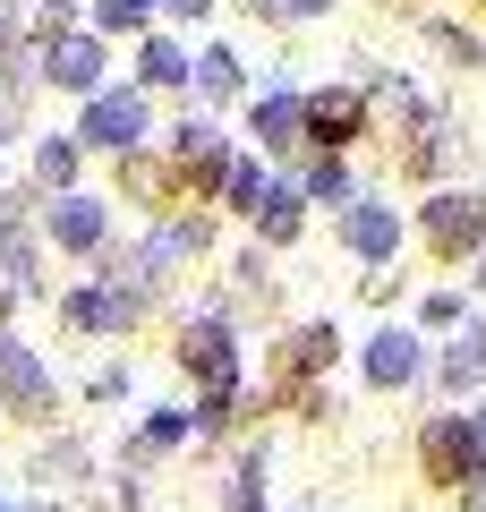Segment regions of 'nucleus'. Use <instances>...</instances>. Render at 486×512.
Wrapping results in <instances>:
<instances>
[{
    "instance_id": "f257e3e1",
    "label": "nucleus",
    "mask_w": 486,
    "mask_h": 512,
    "mask_svg": "<svg viewBox=\"0 0 486 512\" xmlns=\"http://www.w3.org/2000/svg\"><path fill=\"white\" fill-rule=\"evenodd\" d=\"M427 478L435 487H478L486 478V453H478V436H469V419H427Z\"/></svg>"
},
{
    "instance_id": "f03ea898",
    "label": "nucleus",
    "mask_w": 486,
    "mask_h": 512,
    "mask_svg": "<svg viewBox=\"0 0 486 512\" xmlns=\"http://www.w3.org/2000/svg\"><path fill=\"white\" fill-rule=\"evenodd\" d=\"M145 137V94H86V120H77V146L128 154Z\"/></svg>"
},
{
    "instance_id": "7ed1b4c3",
    "label": "nucleus",
    "mask_w": 486,
    "mask_h": 512,
    "mask_svg": "<svg viewBox=\"0 0 486 512\" xmlns=\"http://www.w3.org/2000/svg\"><path fill=\"white\" fill-rule=\"evenodd\" d=\"M299 128L316 137V146H359V128H367V103H359V86H324V94H299Z\"/></svg>"
},
{
    "instance_id": "20e7f679",
    "label": "nucleus",
    "mask_w": 486,
    "mask_h": 512,
    "mask_svg": "<svg viewBox=\"0 0 486 512\" xmlns=\"http://www.w3.org/2000/svg\"><path fill=\"white\" fill-rule=\"evenodd\" d=\"M418 367H427V342L401 333V325H393V333H367V350H359V376L376 384V393H401Z\"/></svg>"
},
{
    "instance_id": "39448f33",
    "label": "nucleus",
    "mask_w": 486,
    "mask_h": 512,
    "mask_svg": "<svg viewBox=\"0 0 486 512\" xmlns=\"http://www.w3.org/2000/svg\"><path fill=\"white\" fill-rule=\"evenodd\" d=\"M180 359H188V367L205 376V393H222V384L239 376V342H231V325H222V316H197V325H188Z\"/></svg>"
},
{
    "instance_id": "423d86ee",
    "label": "nucleus",
    "mask_w": 486,
    "mask_h": 512,
    "mask_svg": "<svg viewBox=\"0 0 486 512\" xmlns=\"http://www.w3.org/2000/svg\"><path fill=\"white\" fill-rule=\"evenodd\" d=\"M478 231H486V197H461V188L427 197V239L435 248H478Z\"/></svg>"
},
{
    "instance_id": "0eeeda50",
    "label": "nucleus",
    "mask_w": 486,
    "mask_h": 512,
    "mask_svg": "<svg viewBox=\"0 0 486 512\" xmlns=\"http://www.w3.org/2000/svg\"><path fill=\"white\" fill-rule=\"evenodd\" d=\"M342 239L367 256V265H384V256L401 248V214H393V205H376V197H350V214H342Z\"/></svg>"
},
{
    "instance_id": "6e6552de",
    "label": "nucleus",
    "mask_w": 486,
    "mask_h": 512,
    "mask_svg": "<svg viewBox=\"0 0 486 512\" xmlns=\"http://www.w3.org/2000/svg\"><path fill=\"white\" fill-rule=\"evenodd\" d=\"M103 231H111V205L103 197H77V188H69V197L52 205V239H60V248L86 256V248H103Z\"/></svg>"
},
{
    "instance_id": "1a4fd4ad",
    "label": "nucleus",
    "mask_w": 486,
    "mask_h": 512,
    "mask_svg": "<svg viewBox=\"0 0 486 512\" xmlns=\"http://www.w3.org/2000/svg\"><path fill=\"white\" fill-rule=\"evenodd\" d=\"M43 77H52V86H69V94H94V86H103V35H60Z\"/></svg>"
},
{
    "instance_id": "9d476101",
    "label": "nucleus",
    "mask_w": 486,
    "mask_h": 512,
    "mask_svg": "<svg viewBox=\"0 0 486 512\" xmlns=\"http://www.w3.org/2000/svg\"><path fill=\"white\" fill-rule=\"evenodd\" d=\"M69 325H86V333H128V325H137V291H69Z\"/></svg>"
},
{
    "instance_id": "9b49d317",
    "label": "nucleus",
    "mask_w": 486,
    "mask_h": 512,
    "mask_svg": "<svg viewBox=\"0 0 486 512\" xmlns=\"http://www.w3.org/2000/svg\"><path fill=\"white\" fill-rule=\"evenodd\" d=\"M0 393H9V402H26V410H43V402H52V376H43V359H35V350L0 342Z\"/></svg>"
},
{
    "instance_id": "f8f14e48",
    "label": "nucleus",
    "mask_w": 486,
    "mask_h": 512,
    "mask_svg": "<svg viewBox=\"0 0 486 512\" xmlns=\"http://www.w3.org/2000/svg\"><path fill=\"white\" fill-rule=\"evenodd\" d=\"M444 384L452 393H486V325H469L461 342L444 350Z\"/></svg>"
},
{
    "instance_id": "ddd939ff",
    "label": "nucleus",
    "mask_w": 486,
    "mask_h": 512,
    "mask_svg": "<svg viewBox=\"0 0 486 512\" xmlns=\"http://www.w3.org/2000/svg\"><path fill=\"white\" fill-rule=\"evenodd\" d=\"M299 214H307V197L299 188H265V205H256V231L282 248V239H299Z\"/></svg>"
},
{
    "instance_id": "4468645a",
    "label": "nucleus",
    "mask_w": 486,
    "mask_h": 512,
    "mask_svg": "<svg viewBox=\"0 0 486 512\" xmlns=\"http://www.w3.org/2000/svg\"><path fill=\"white\" fill-rule=\"evenodd\" d=\"M35 180L69 197V180H77V137H43V146H35Z\"/></svg>"
},
{
    "instance_id": "2eb2a0df",
    "label": "nucleus",
    "mask_w": 486,
    "mask_h": 512,
    "mask_svg": "<svg viewBox=\"0 0 486 512\" xmlns=\"http://www.w3.org/2000/svg\"><path fill=\"white\" fill-rule=\"evenodd\" d=\"M188 77H197V86L222 103V94H239V52H231V43H214L205 60H188Z\"/></svg>"
},
{
    "instance_id": "dca6fc26",
    "label": "nucleus",
    "mask_w": 486,
    "mask_h": 512,
    "mask_svg": "<svg viewBox=\"0 0 486 512\" xmlns=\"http://www.w3.org/2000/svg\"><path fill=\"white\" fill-rule=\"evenodd\" d=\"M137 77H145V86H180V77H188V52H180V43H145V52H137Z\"/></svg>"
},
{
    "instance_id": "f3484780",
    "label": "nucleus",
    "mask_w": 486,
    "mask_h": 512,
    "mask_svg": "<svg viewBox=\"0 0 486 512\" xmlns=\"http://www.w3.org/2000/svg\"><path fill=\"white\" fill-rule=\"evenodd\" d=\"M290 128H299V94H265L256 103V137L265 146H290Z\"/></svg>"
},
{
    "instance_id": "a211bd4d",
    "label": "nucleus",
    "mask_w": 486,
    "mask_h": 512,
    "mask_svg": "<svg viewBox=\"0 0 486 512\" xmlns=\"http://www.w3.org/2000/svg\"><path fill=\"white\" fill-rule=\"evenodd\" d=\"M222 197H231V214H256V205H265V171L256 163H222Z\"/></svg>"
},
{
    "instance_id": "6ab92c4d",
    "label": "nucleus",
    "mask_w": 486,
    "mask_h": 512,
    "mask_svg": "<svg viewBox=\"0 0 486 512\" xmlns=\"http://www.w3.org/2000/svg\"><path fill=\"white\" fill-rule=\"evenodd\" d=\"M180 436H188V419H180V410H154V419L137 427V461H145V453H171Z\"/></svg>"
},
{
    "instance_id": "aec40b11",
    "label": "nucleus",
    "mask_w": 486,
    "mask_h": 512,
    "mask_svg": "<svg viewBox=\"0 0 486 512\" xmlns=\"http://www.w3.org/2000/svg\"><path fill=\"white\" fill-rule=\"evenodd\" d=\"M180 154H188L197 171H214V180H222V137H214L205 120H188V128H180Z\"/></svg>"
},
{
    "instance_id": "412c9836",
    "label": "nucleus",
    "mask_w": 486,
    "mask_h": 512,
    "mask_svg": "<svg viewBox=\"0 0 486 512\" xmlns=\"http://www.w3.org/2000/svg\"><path fill=\"white\" fill-rule=\"evenodd\" d=\"M324 359H333V333H324V325H307V333L282 342V367H324Z\"/></svg>"
},
{
    "instance_id": "4be33fe9",
    "label": "nucleus",
    "mask_w": 486,
    "mask_h": 512,
    "mask_svg": "<svg viewBox=\"0 0 486 512\" xmlns=\"http://www.w3.org/2000/svg\"><path fill=\"white\" fill-rule=\"evenodd\" d=\"M231 512H265V453L239 461V487H231Z\"/></svg>"
},
{
    "instance_id": "5701e85b",
    "label": "nucleus",
    "mask_w": 486,
    "mask_h": 512,
    "mask_svg": "<svg viewBox=\"0 0 486 512\" xmlns=\"http://www.w3.org/2000/svg\"><path fill=\"white\" fill-rule=\"evenodd\" d=\"M299 197H350V180H342V163H316L307 180H290Z\"/></svg>"
},
{
    "instance_id": "b1692460",
    "label": "nucleus",
    "mask_w": 486,
    "mask_h": 512,
    "mask_svg": "<svg viewBox=\"0 0 486 512\" xmlns=\"http://www.w3.org/2000/svg\"><path fill=\"white\" fill-rule=\"evenodd\" d=\"M154 0H94V26H145Z\"/></svg>"
},
{
    "instance_id": "393cba45",
    "label": "nucleus",
    "mask_w": 486,
    "mask_h": 512,
    "mask_svg": "<svg viewBox=\"0 0 486 512\" xmlns=\"http://www.w3.org/2000/svg\"><path fill=\"white\" fill-rule=\"evenodd\" d=\"M256 18H324V9H333V0H248Z\"/></svg>"
},
{
    "instance_id": "a878e982",
    "label": "nucleus",
    "mask_w": 486,
    "mask_h": 512,
    "mask_svg": "<svg viewBox=\"0 0 486 512\" xmlns=\"http://www.w3.org/2000/svg\"><path fill=\"white\" fill-rule=\"evenodd\" d=\"M222 419H231V384H222V393H205V402H197V427H222Z\"/></svg>"
},
{
    "instance_id": "bb28decb",
    "label": "nucleus",
    "mask_w": 486,
    "mask_h": 512,
    "mask_svg": "<svg viewBox=\"0 0 486 512\" xmlns=\"http://www.w3.org/2000/svg\"><path fill=\"white\" fill-rule=\"evenodd\" d=\"M162 9H171V18H205V9H214V0H162Z\"/></svg>"
},
{
    "instance_id": "cd10ccee",
    "label": "nucleus",
    "mask_w": 486,
    "mask_h": 512,
    "mask_svg": "<svg viewBox=\"0 0 486 512\" xmlns=\"http://www.w3.org/2000/svg\"><path fill=\"white\" fill-rule=\"evenodd\" d=\"M469 436H478V453H486V402H478V419H469Z\"/></svg>"
},
{
    "instance_id": "c85d7f7f",
    "label": "nucleus",
    "mask_w": 486,
    "mask_h": 512,
    "mask_svg": "<svg viewBox=\"0 0 486 512\" xmlns=\"http://www.w3.org/2000/svg\"><path fill=\"white\" fill-rule=\"evenodd\" d=\"M478 291H486V256H478Z\"/></svg>"
},
{
    "instance_id": "c756f323",
    "label": "nucleus",
    "mask_w": 486,
    "mask_h": 512,
    "mask_svg": "<svg viewBox=\"0 0 486 512\" xmlns=\"http://www.w3.org/2000/svg\"><path fill=\"white\" fill-rule=\"evenodd\" d=\"M26 512H52V504H26Z\"/></svg>"
},
{
    "instance_id": "7c9ffc66",
    "label": "nucleus",
    "mask_w": 486,
    "mask_h": 512,
    "mask_svg": "<svg viewBox=\"0 0 486 512\" xmlns=\"http://www.w3.org/2000/svg\"><path fill=\"white\" fill-rule=\"evenodd\" d=\"M0 512H9V504H0Z\"/></svg>"
}]
</instances>
